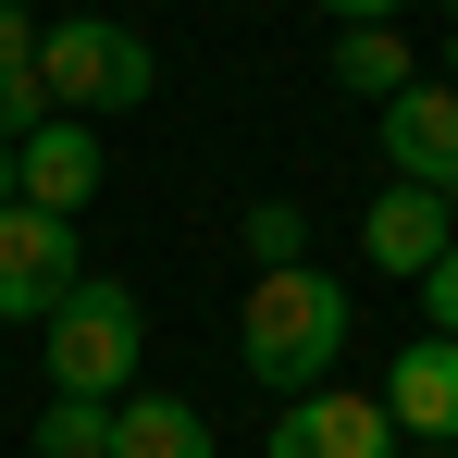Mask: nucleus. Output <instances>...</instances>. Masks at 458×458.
<instances>
[{
    "label": "nucleus",
    "mask_w": 458,
    "mask_h": 458,
    "mask_svg": "<svg viewBox=\"0 0 458 458\" xmlns=\"http://www.w3.org/2000/svg\"><path fill=\"white\" fill-rule=\"evenodd\" d=\"M347 335H360V310H347V285H335L322 260L248 273V310H235V360L273 384V396H310V384H335Z\"/></svg>",
    "instance_id": "nucleus-1"
},
{
    "label": "nucleus",
    "mask_w": 458,
    "mask_h": 458,
    "mask_svg": "<svg viewBox=\"0 0 458 458\" xmlns=\"http://www.w3.org/2000/svg\"><path fill=\"white\" fill-rule=\"evenodd\" d=\"M50 335V396H137V347H149V310H137V285L124 273H87L75 298L38 322Z\"/></svg>",
    "instance_id": "nucleus-2"
},
{
    "label": "nucleus",
    "mask_w": 458,
    "mask_h": 458,
    "mask_svg": "<svg viewBox=\"0 0 458 458\" xmlns=\"http://www.w3.org/2000/svg\"><path fill=\"white\" fill-rule=\"evenodd\" d=\"M38 87H50V112L99 124V112H137V99L161 87V63H149V38H137V25L75 13V25H50V38H38Z\"/></svg>",
    "instance_id": "nucleus-3"
},
{
    "label": "nucleus",
    "mask_w": 458,
    "mask_h": 458,
    "mask_svg": "<svg viewBox=\"0 0 458 458\" xmlns=\"http://www.w3.org/2000/svg\"><path fill=\"white\" fill-rule=\"evenodd\" d=\"M75 285H87V235L63 224V211L0 199V322H50Z\"/></svg>",
    "instance_id": "nucleus-4"
},
{
    "label": "nucleus",
    "mask_w": 458,
    "mask_h": 458,
    "mask_svg": "<svg viewBox=\"0 0 458 458\" xmlns=\"http://www.w3.org/2000/svg\"><path fill=\"white\" fill-rule=\"evenodd\" d=\"M409 434L384 421V396H347V384H310L285 396V421H273V446L260 458H396Z\"/></svg>",
    "instance_id": "nucleus-5"
},
{
    "label": "nucleus",
    "mask_w": 458,
    "mask_h": 458,
    "mask_svg": "<svg viewBox=\"0 0 458 458\" xmlns=\"http://www.w3.org/2000/svg\"><path fill=\"white\" fill-rule=\"evenodd\" d=\"M384 161H396V186H434V199H446L458 186V87L434 75H409L396 87V99H384Z\"/></svg>",
    "instance_id": "nucleus-6"
},
{
    "label": "nucleus",
    "mask_w": 458,
    "mask_h": 458,
    "mask_svg": "<svg viewBox=\"0 0 458 458\" xmlns=\"http://www.w3.org/2000/svg\"><path fill=\"white\" fill-rule=\"evenodd\" d=\"M13 199L25 211H63L75 224L87 199H99V124H75V112H50L25 149H13Z\"/></svg>",
    "instance_id": "nucleus-7"
},
{
    "label": "nucleus",
    "mask_w": 458,
    "mask_h": 458,
    "mask_svg": "<svg viewBox=\"0 0 458 458\" xmlns=\"http://www.w3.org/2000/svg\"><path fill=\"white\" fill-rule=\"evenodd\" d=\"M384 421L409 446H458V335H409L384 372Z\"/></svg>",
    "instance_id": "nucleus-8"
},
{
    "label": "nucleus",
    "mask_w": 458,
    "mask_h": 458,
    "mask_svg": "<svg viewBox=\"0 0 458 458\" xmlns=\"http://www.w3.org/2000/svg\"><path fill=\"white\" fill-rule=\"evenodd\" d=\"M446 199H434V186H384L372 211H360V248H372V273H396V285H421V273H434V260H446Z\"/></svg>",
    "instance_id": "nucleus-9"
},
{
    "label": "nucleus",
    "mask_w": 458,
    "mask_h": 458,
    "mask_svg": "<svg viewBox=\"0 0 458 458\" xmlns=\"http://www.w3.org/2000/svg\"><path fill=\"white\" fill-rule=\"evenodd\" d=\"M99 458H211V421L186 396H149L137 384V396H112V446Z\"/></svg>",
    "instance_id": "nucleus-10"
},
{
    "label": "nucleus",
    "mask_w": 458,
    "mask_h": 458,
    "mask_svg": "<svg viewBox=\"0 0 458 458\" xmlns=\"http://www.w3.org/2000/svg\"><path fill=\"white\" fill-rule=\"evenodd\" d=\"M409 75H421V63H409V38H396V25H335V87H360V99H396Z\"/></svg>",
    "instance_id": "nucleus-11"
},
{
    "label": "nucleus",
    "mask_w": 458,
    "mask_h": 458,
    "mask_svg": "<svg viewBox=\"0 0 458 458\" xmlns=\"http://www.w3.org/2000/svg\"><path fill=\"white\" fill-rule=\"evenodd\" d=\"M99 446H112V409H99V396H50L25 458H99Z\"/></svg>",
    "instance_id": "nucleus-12"
},
{
    "label": "nucleus",
    "mask_w": 458,
    "mask_h": 458,
    "mask_svg": "<svg viewBox=\"0 0 458 458\" xmlns=\"http://www.w3.org/2000/svg\"><path fill=\"white\" fill-rule=\"evenodd\" d=\"M235 235H248V260H260V273H285V260H310V211H298V199H260V211H248Z\"/></svg>",
    "instance_id": "nucleus-13"
},
{
    "label": "nucleus",
    "mask_w": 458,
    "mask_h": 458,
    "mask_svg": "<svg viewBox=\"0 0 458 458\" xmlns=\"http://www.w3.org/2000/svg\"><path fill=\"white\" fill-rule=\"evenodd\" d=\"M421 322H434V335H458V235H446V260L421 273Z\"/></svg>",
    "instance_id": "nucleus-14"
},
{
    "label": "nucleus",
    "mask_w": 458,
    "mask_h": 458,
    "mask_svg": "<svg viewBox=\"0 0 458 458\" xmlns=\"http://www.w3.org/2000/svg\"><path fill=\"white\" fill-rule=\"evenodd\" d=\"M13 75H38V25H25V13H0V87Z\"/></svg>",
    "instance_id": "nucleus-15"
},
{
    "label": "nucleus",
    "mask_w": 458,
    "mask_h": 458,
    "mask_svg": "<svg viewBox=\"0 0 458 458\" xmlns=\"http://www.w3.org/2000/svg\"><path fill=\"white\" fill-rule=\"evenodd\" d=\"M322 13H335V25H396L409 0H322Z\"/></svg>",
    "instance_id": "nucleus-16"
},
{
    "label": "nucleus",
    "mask_w": 458,
    "mask_h": 458,
    "mask_svg": "<svg viewBox=\"0 0 458 458\" xmlns=\"http://www.w3.org/2000/svg\"><path fill=\"white\" fill-rule=\"evenodd\" d=\"M0 199H13V137H0Z\"/></svg>",
    "instance_id": "nucleus-17"
},
{
    "label": "nucleus",
    "mask_w": 458,
    "mask_h": 458,
    "mask_svg": "<svg viewBox=\"0 0 458 458\" xmlns=\"http://www.w3.org/2000/svg\"><path fill=\"white\" fill-rule=\"evenodd\" d=\"M446 87H458V25H446Z\"/></svg>",
    "instance_id": "nucleus-18"
},
{
    "label": "nucleus",
    "mask_w": 458,
    "mask_h": 458,
    "mask_svg": "<svg viewBox=\"0 0 458 458\" xmlns=\"http://www.w3.org/2000/svg\"><path fill=\"white\" fill-rule=\"evenodd\" d=\"M396 458H458V446H396Z\"/></svg>",
    "instance_id": "nucleus-19"
},
{
    "label": "nucleus",
    "mask_w": 458,
    "mask_h": 458,
    "mask_svg": "<svg viewBox=\"0 0 458 458\" xmlns=\"http://www.w3.org/2000/svg\"><path fill=\"white\" fill-rule=\"evenodd\" d=\"M0 13H38V0H0Z\"/></svg>",
    "instance_id": "nucleus-20"
},
{
    "label": "nucleus",
    "mask_w": 458,
    "mask_h": 458,
    "mask_svg": "<svg viewBox=\"0 0 458 458\" xmlns=\"http://www.w3.org/2000/svg\"><path fill=\"white\" fill-rule=\"evenodd\" d=\"M446 224H458V186H446Z\"/></svg>",
    "instance_id": "nucleus-21"
},
{
    "label": "nucleus",
    "mask_w": 458,
    "mask_h": 458,
    "mask_svg": "<svg viewBox=\"0 0 458 458\" xmlns=\"http://www.w3.org/2000/svg\"><path fill=\"white\" fill-rule=\"evenodd\" d=\"M434 13H458V0H434Z\"/></svg>",
    "instance_id": "nucleus-22"
}]
</instances>
